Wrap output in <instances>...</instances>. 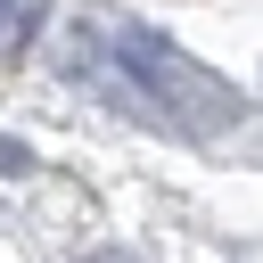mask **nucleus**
I'll return each mask as SVG.
<instances>
[{
    "label": "nucleus",
    "mask_w": 263,
    "mask_h": 263,
    "mask_svg": "<svg viewBox=\"0 0 263 263\" xmlns=\"http://www.w3.org/2000/svg\"><path fill=\"white\" fill-rule=\"evenodd\" d=\"M115 58L148 82V107H156L164 123H181V132H230V123L247 115V99H238L214 66H197L189 49H173V41L148 33V25H115Z\"/></svg>",
    "instance_id": "obj_1"
},
{
    "label": "nucleus",
    "mask_w": 263,
    "mask_h": 263,
    "mask_svg": "<svg viewBox=\"0 0 263 263\" xmlns=\"http://www.w3.org/2000/svg\"><path fill=\"white\" fill-rule=\"evenodd\" d=\"M25 164H33V148L25 140H0V173H25Z\"/></svg>",
    "instance_id": "obj_2"
},
{
    "label": "nucleus",
    "mask_w": 263,
    "mask_h": 263,
    "mask_svg": "<svg viewBox=\"0 0 263 263\" xmlns=\"http://www.w3.org/2000/svg\"><path fill=\"white\" fill-rule=\"evenodd\" d=\"M90 263H132V255H123V247H99V255H90Z\"/></svg>",
    "instance_id": "obj_3"
}]
</instances>
